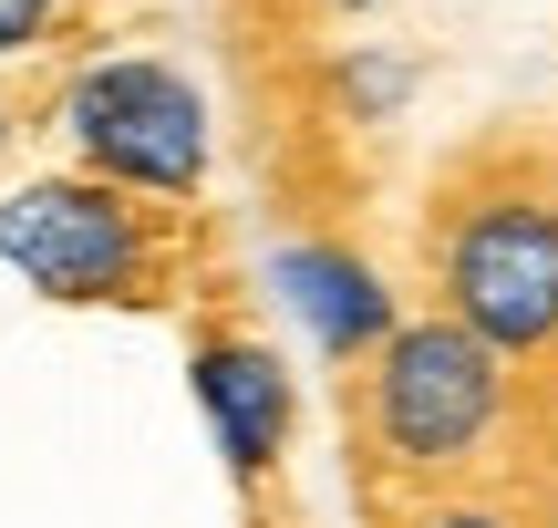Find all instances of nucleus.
Here are the masks:
<instances>
[{
  "mask_svg": "<svg viewBox=\"0 0 558 528\" xmlns=\"http://www.w3.org/2000/svg\"><path fill=\"white\" fill-rule=\"evenodd\" d=\"M383 0H239L248 41L259 52H311L320 32H352V21H373Z\"/></svg>",
  "mask_w": 558,
  "mask_h": 528,
  "instance_id": "nucleus-8",
  "label": "nucleus"
},
{
  "mask_svg": "<svg viewBox=\"0 0 558 528\" xmlns=\"http://www.w3.org/2000/svg\"><path fill=\"white\" fill-rule=\"evenodd\" d=\"M373 528H558V497L518 488V477H486L465 497H435V508H403V518H373Z\"/></svg>",
  "mask_w": 558,
  "mask_h": 528,
  "instance_id": "nucleus-7",
  "label": "nucleus"
},
{
  "mask_svg": "<svg viewBox=\"0 0 558 528\" xmlns=\"http://www.w3.org/2000/svg\"><path fill=\"white\" fill-rule=\"evenodd\" d=\"M52 115H62V145H73L83 177L166 197V207L207 197L218 124H207V94L166 52H104V62H83V73H62Z\"/></svg>",
  "mask_w": 558,
  "mask_h": 528,
  "instance_id": "nucleus-4",
  "label": "nucleus"
},
{
  "mask_svg": "<svg viewBox=\"0 0 558 528\" xmlns=\"http://www.w3.org/2000/svg\"><path fill=\"white\" fill-rule=\"evenodd\" d=\"M507 425H518V363H497L476 332L435 311H403L393 343L341 373V477L362 528L486 488L507 467Z\"/></svg>",
  "mask_w": 558,
  "mask_h": 528,
  "instance_id": "nucleus-2",
  "label": "nucleus"
},
{
  "mask_svg": "<svg viewBox=\"0 0 558 528\" xmlns=\"http://www.w3.org/2000/svg\"><path fill=\"white\" fill-rule=\"evenodd\" d=\"M11 145H21V94L0 83V156H11Z\"/></svg>",
  "mask_w": 558,
  "mask_h": 528,
  "instance_id": "nucleus-11",
  "label": "nucleus"
},
{
  "mask_svg": "<svg viewBox=\"0 0 558 528\" xmlns=\"http://www.w3.org/2000/svg\"><path fill=\"white\" fill-rule=\"evenodd\" d=\"M186 384H197V415L228 456V488L239 497H269L290 488V446H300V384L290 363L239 322V311H207L197 343H186Z\"/></svg>",
  "mask_w": 558,
  "mask_h": 528,
  "instance_id": "nucleus-5",
  "label": "nucleus"
},
{
  "mask_svg": "<svg viewBox=\"0 0 558 528\" xmlns=\"http://www.w3.org/2000/svg\"><path fill=\"white\" fill-rule=\"evenodd\" d=\"M0 269H21L62 311H186L207 301L218 228L207 207H166L62 166L0 197Z\"/></svg>",
  "mask_w": 558,
  "mask_h": 528,
  "instance_id": "nucleus-3",
  "label": "nucleus"
},
{
  "mask_svg": "<svg viewBox=\"0 0 558 528\" xmlns=\"http://www.w3.org/2000/svg\"><path fill=\"white\" fill-rule=\"evenodd\" d=\"M73 32H83V0H0V62L62 52Z\"/></svg>",
  "mask_w": 558,
  "mask_h": 528,
  "instance_id": "nucleus-9",
  "label": "nucleus"
},
{
  "mask_svg": "<svg viewBox=\"0 0 558 528\" xmlns=\"http://www.w3.org/2000/svg\"><path fill=\"white\" fill-rule=\"evenodd\" d=\"M414 290L497 363L558 352V115H497L414 187Z\"/></svg>",
  "mask_w": 558,
  "mask_h": 528,
  "instance_id": "nucleus-1",
  "label": "nucleus"
},
{
  "mask_svg": "<svg viewBox=\"0 0 558 528\" xmlns=\"http://www.w3.org/2000/svg\"><path fill=\"white\" fill-rule=\"evenodd\" d=\"M279 280H290V301H300V322H311V343H320L331 373L373 363V352L393 343V322H403L393 280L352 249V228H290V239H279Z\"/></svg>",
  "mask_w": 558,
  "mask_h": 528,
  "instance_id": "nucleus-6",
  "label": "nucleus"
},
{
  "mask_svg": "<svg viewBox=\"0 0 558 528\" xmlns=\"http://www.w3.org/2000/svg\"><path fill=\"white\" fill-rule=\"evenodd\" d=\"M239 528H300V497L269 488V497H239Z\"/></svg>",
  "mask_w": 558,
  "mask_h": 528,
  "instance_id": "nucleus-10",
  "label": "nucleus"
}]
</instances>
